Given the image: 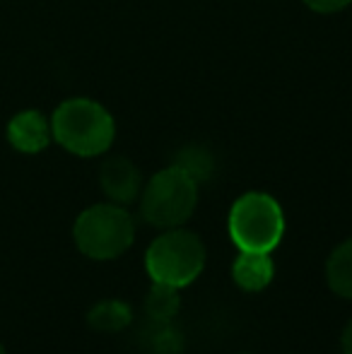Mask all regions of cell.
Returning <instances> with one entry per match:
<instances>
[{"label": "cell", "mask_w": 352, "mask_h": 354, "mask_svg": "<svg viewBox=\"0 0 352 354\" xmlns=\"http://www.w3.org/2000/svg\"><path fill=\"white\" fill-rule=\"evenodd\" d=\"M140 345L150 354H181L183 352V333L174 321H150L140 330Z\"/></svg>", "instance_id": "cell-10"}, {"label": "cell", "mask_w": 352, "mask_h": 354, "mask_svg": "<svg viewBox=\"0 0 352 354\" xmlns=\"http://www.w3.org/2000/svg\"><path fill=\"white\" fill-rule=\"evenodd\" d=\"M99 186L109 203L131 205L140 198L142 174L128 157H109L99 169Z\"/></svg>", "instance_id": "cell-7"}, {"label": "cell", "mask_w": 352, "mask_h": 354, "mask_svg": "<svg viewBox=\"0 0 352 354\" xmlns=\"http://www.w3.org/2000/svg\"><path fill=\"white\" fill-rule=\"evenodd\" d=\"M5 138H8L10 147L17 149L22 154H39L51 145V118H46L37 109H24L17 111L8 121L5 128Z\"/></svg>", "instance_id": "cell-6"}, {"label": "cell", "mask_w": 352, "mask_h": 354, "mask_svg": "<svg viewBox=\"0 0 352 354\" xmlns=\"http://www.w3.org/2000/svg\"><path fill=\"white\" fill-rule=\"evenodd\" d=\"M198 186L183 169L167 167L157 171L140 191V214L157 229H174L191 219L198 205Z\"/></svg>", "instance_id": "cell-4"}, {"label": "cell", "mask_w": 352, "mask_h": 354, "mask_svg": "<svg viewBox=\"0 0 352 354\" xmlns=\"http://www.w3.org/2000/svg\"><path fill=\"white\" fill-rule=\"evenodd\" d=\"M340 347H343V354H352V318L348 321V326H345V330H343Z\"/></svg>", "instance_id": "cell-15"}, {"label": "cell", "mask_w": 352, "mask_h": 354, "mask_svg": "<svg viewBox=\"0 0 352 354\" xmlns=\"http://www.w3.org/2000/svg\"><path fill=\"white\" fill-rule=\"evenodd\" d=\"M0 354H8V352H5V347H3V342H0Z\"/></svg>", "instance_id": "cell-16"}, {"label": "cell", "mask_w": 352, "mask_h": 354, "mask_svg": "<svg viewBox=\"0 0 352 354\" xmlns=\"http://www.w3.org/2000/svg\"><path fill=\"white\" fill-rule=\"evenodd\" d=\"M302 3L319 15H333V12H340V10L348 8L352 0H302Z\"/></svg>", "instance_id": "cell-14"}, {"label": "cell", "mask_w": 352, "mask_h": 354, "mask_svg": "<svg viewBox=\"0 0 352 354\" xmlns=\"http://www.w3.org/2000/svg\"><path fill=\"white\" fill-rule=\"evenodd\" d=\"M172 164L183 169V171L198 183L207 181V178L212 176V171H215V159H212V154L207 152L205 147H201V145H186V147H181Z\"/></svg>", "instance_id": "cell-13"}, {"label": "cell", "mask_w": 352, "mask_h": 354, "mask_svg": "<svg viewBox=\"0 0 352 354\" xmlns=\"http://www.w3.org/2000/svg\"><path fill=\"white\" fill-rule=\"evenodd\" d=\"M87 323L97 333H121L133 323V308L121 299H102L89 308Z\"/></svg>", "instance_id": "cell-9"}, {"label": "cell", "mask_w": 352, "mask_h": 354, "mask_svg": "<svg viewBox=\"0 0 352 354\" xmlns=\"http://www.w3.org/2000/svg\"><path fill=\"white\" fill-rule=\"evenodd\" d=\"M227 229L239 251L270 253L282 241L285 214L272 196L251 191L234 201L227 217Z\"/></svg>", "instance_id": "cell-3"}, {"label": "cell", "mask_w": 352, "mask_h": 354, "mask_svg": "<svg viewBox=\"0 0 352 354\" xmlns=\"http://www.w3.org/2000/svg\"><path fill=\"white\" fill-rule=\"evenodd\" d=\"M326 282L338 297L352 299V239L333 248L326 261Z\"/></svg>", "instance_id": "cell-11"}, {"label": "cell", "mask_w": 352, "mask_h": 354, "mask_svg": "<svg viewBox=\"0 0 352 354\" xmlns=\"http://www.w3.org/2000/svg\"><path fill=\"white\" fill-rule=\"evenodd\" d=\"M53 140L75 157H99L116 138V121L104 104L89 97L66 99L51 113Z\"/></svg>", "instance_id": "cell-1"}, {"label": "cell", "mask_w": 352, "mask_h": 354, "mask_svg": "<svg viewBox=\"0 0 352 354\" xmlns=\"http://www.w3.org/2000/svg\"><path fill=\"white\" fill-rule=\"evenodd\" d=\"M145 268L152 282L181 289L205 268V243L188 229H165L147 248Z\"/></svg>", "instance_id": "cell-5"}, {"label": "cell", "mask_w": 352, "mask_h": 354, "mask_svg": "<svg viewBox=\"0 0 352 354\" xmlns=\"http://www.w3.org/2000/svg\"><path fill=\"white\" fill-rule=\"evenodd\" d=\"M178 308H181V299H178L176 287L160 282L152 284L145 299V316L150 321H174Z\"/></svg>", "instance_id": "cell-12"}, {"label": "cell", "mask_w": 352, "mask_h": 354, "mask_svg": "<svg viewBox=\"0 0 352 354\" xmlns=\"http://www.w3.org/2000/svg\"><path fill=\"white\" fill-rule=\"evenodd\" d=\"M73 239L82 256L92 261H113L133 246L136 222L126 205L97 203L77 214Z\"/></svg>", "instance_id": "cell-2"}, {"label": "cell", "mask_w": 352, "mask_h": 354, "mask_svg": "<svg viewBox=\"0 0 352 354\" xmlns=\"http://www.w3.org/2000/svg\"><path fill=\"white\" fill-rule=\"evenodd\" d=\"M275 277V263L270 253L239 251V256L232 263V280L244 292H261Z\"/></svg>", "instance_id": "cell-8"}]
</instances>
